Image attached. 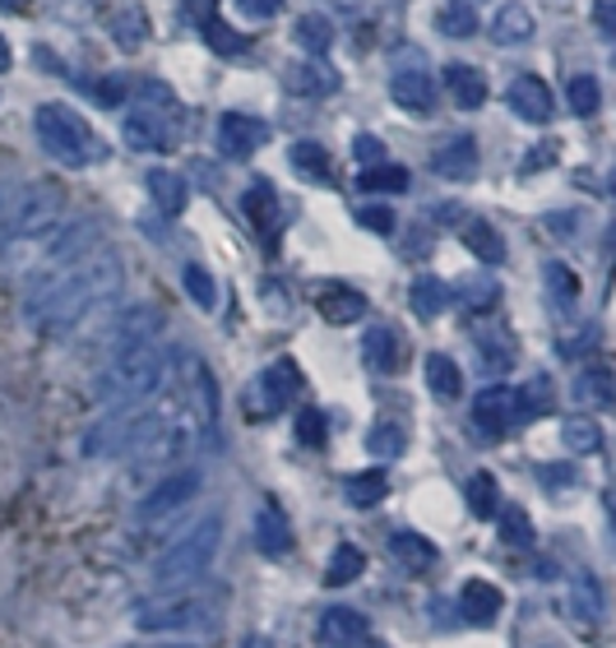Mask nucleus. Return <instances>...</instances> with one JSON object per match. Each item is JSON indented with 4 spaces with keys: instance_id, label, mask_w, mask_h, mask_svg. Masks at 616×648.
<instances>
[{
    "instance_id": "29",
    "label": "nucleus",
    "mask_w": 616,
    "mask_h": 648,
    "mask_svg": "<svg viewBox=\"0 0 616 648\" xmlns=\"http://www.w3.org/2000/svg\"><path fill=\"white\" fill-rule=\"evenodd\" d=\"M362 569H367L362 547L343 542V547H333V556H329V565H325V584H329V588H348V584L362 579Z\"/></svg>"
},
{
    "instance_id": "13",
    "label": "nucleus",
    "mask_w": 616,
    "mask_h": 648,
    "mask_svg": "<svg viewBox=\"0 0 616 648\" xmlns=\"http://www.w3.org/2000/svg\"><path fill=\"white\" fill-rule=\"evenodd\" d=\"M362 361L371 376H394L399 361H403V333L390 325H371L362 333Z\"/></svg>"
},
{
    "instance_id": "1",
    "label": "nucleus",
    "mask_w": 616,
    "mask_h": 648,
    "mask_svg": "<svg viewBox=\"0 0 616 648\" xmlns=\"http://www.w3.org/2000/svg\"><path fill=\"white\" fill-rule=\"evenodd\" d=\"M121 292V265L112 250H89L80 259H70V269H61L57 278H47L38 297H33V310L47 329H70L74 320L84 316L89 306L107 301Z\"/></svg>"
},
{
    "instance_id": "19",
    "label": "nucleus",
    "mask_w": 616,
    "mask_h": 648,
    "mask_svg": "<svg viewBox=\"0 0 616 648\" xmlns=\"http://www.w3.org/2000/svg\"><path fill=\"white\" fill-rule=\"evenodd\" d=\"M575 394L584 408L594 412H612L616 408V371L612 367H584L575 376Z\"/></svg>"
},
{
    "instance_id": "52",
    "label": "nucleus",
    "mask_w": 616,
    "mask_h": 648,
    "mask_svg": "<svg viewBox=\"0 0 616 648\" xmlns=\"http://www.w3.org/2000/svg\"><path fill=\"white\" fill-rule=\"evenodd\" d=\"M537 477H543L547 486H571L575 482V469H571V463H543V469H537Z\"/></svg>"
},
{
    "instance_id": "20",
    "label": "nucleus",
    "mask_w": 616,
    "mask_h": 648,
    "mask_svg": "<svg viewBox=\"0 0 616 648\" xmlns=\"http://www.w3.org/2000/svg\"><path fill=\"white\" fill-rule=\"evenodd\" d=\"M431 172H435V176H445V181H469V176L478 172V144H473L469 135L450 140V144L431 158Z\"/></svg>"
},
{
    "instance_id": "43",
    "label": "nucleus",
    "mask_w": 616,
    "mask_h": 648,
    "mask_svg": "<svg viewBox=\"0 0 616 648\" xmlns=\"http://www.w3.org/2000/svg\"><path fill=\"white\" fill-rule=\"evenodd\" d=\"M182 282H186V292L199 310H214L218 306V282L209 278V269H199V265H186L182 269Z\"/></svg>"
},
{
    "instance_id": "10",
    "label": "nucleus",
    "mask_w": 616,
    "mask_h": 648,
    "mask_svg": "<svg viewBox=\"0 0 616 648\" xmlns=\"http://www.w3.org/2000/svg\"><path fill=\"white\" fill-rule=\"evenodd\" d=\"M371 635L367 616L352 611V607H329L316 626V648H362Z\"/></svg>"
},
{
    "instance_id": "6",
    "label": "nucleus",
    "mask_w": 616,
    "mask_h": 648,
    "mask_svg": "<svg viewBox=\"0 0 616 648\" xmlns=\"http://www.w3.org/2000/svg\"><path fill=\"white\" fill-rule=\"evenodd\" d=\"M473 422L482 431H492V435H505V431H515L524 418V399H520V389H510V384H492V389H482V394L473 399Z\"/></svg>"
},
{
    "instance_id": "49",
    "label": "nucleus",
    "mask_w": 616,
    "mask_h": 648,
    "mask_svg": "<svg viewBox=\"0 0 616 648\" xmlns=\"http://www.w3.org/2000/svg\"><path fill=\"white\" fill-rule=\"evenodd\" d=\"M588 611V620H598L603 616V598H598V584H594V575H579L575 579V611Z\"/></svg>"
},
{
    "instance_id": "11",
    "label": "nucleus",
    "mask_w": 616,
    "mask_h": 648,
    "mask_svg": "<svg viewBox=\"0 0 616 648\" xmlns=\"http://www.w3.org/2000/svg\"><path fill=\"white\" fill-rule=\"evenodd\" d=\"M199 491V473L195 469H186V473H167L158 486L144 496V505H140V518H167V514H176L191 496Z\"/></svg>"
},
{
    "instance_id": "26",
    "label": "nucleus",
    "mask_w": 616,
    "mask_h": 648,
    "mask_svg": "<svg viewBox=\"0 0 616 648\" xmlns=\"http://www.w3.org/2000/svg\"><path fill=\"white\" fill-rule=\"evenodd\" d=\"M459 237H464V246L482 259V265H505V241H501V232L486 223V218H469L464 223V232H459Z\"/></svg>"
},
{
    "instance_id": "51",
    "label": "nucleus",
    "mask_w": 616,
    "mask_h": 648,
    "mask_svg": "<svg viewBox=\"0 0 616 648\" xmlns=\"http://www.w3.org/2000/svg\"><path fill=\"white\" fill-rule=\"evenodd\" d=\"M284 6H288V0H237V10L250 14V19H274Z\"/></svg>"
},
{
    "instance_id": "56",
    "label": "nucleus",
    "mask_w": 616,
    "mask_h": 648,
    "mask_svg": "<svg viewBox=\"0 0 616 648\" xmlns=\"http://www.w3.org/2000/svg\"><path fill=\"white\" fill-rule=\"evenodd\" d=\"M607 510H612V524H616V491H612V496H607Z\"/></svg>"
},
{
    "instance_id": "16",
    "label": "nucleus",
    "mask_w": 616,
    "mask_h": 648,
    "mask_svg": "<svg viewBox=\"0 0 616 648\" xmlns=\"http://www.w3.org/2000/svg\"><path fill=\"white\" fill-rule=\"evenodd\" d=\"M316 310L329 325H357L367 316V297L357 288H343V282H329V288H320V297H316Z\"/></svg>"
},
{
    "instance_id": "8",
    "label": "nucleus",
    "mask_w": 616,
    "mask_h": 648,
    "mask_svg": "<svg viewBox=\"0 0 616 648\" xmlns=\"http://www.w3.org/2000/svg\"><path fill=\"white\" fill-rule=\"evenodd\" d=\"M176 140V121L172 112H153V107H135L125 116V144L135 153H163Z\"/></svg>"
},
{
    "instance_id": "59",
    "label": "nucleus",
    "mask_w": 616,
    "mask_h": 648,
    "mask_svg": "<svg viewBox=\"0 0 616 648\" xmlns=\"http://www.w3.org/2000/svg\"><path fill=\"white\" fill-rule=\"evenodd\" d=\"M10 10H19V0H10Z\"/></svg>"
},
{
    "instance_id": "15",
    "label": "nucleus",
    "mask_w": 616,
    "mask_h": 648,
    "mask_svg": "<svg viewBox=\"0 0 616 648\" xmlns=\"http://www.w3.org/2000/svg\"><path fill=\"white\" fill-rule=\"evenodd\" d=\"M390 97H394V107L403 112H431L435 107V80L427 70H394V80H390Z\"/></svg>"
},
{
    "instance_id": "24",
    "label": "nucleus",
    "mask_w": 616,
    "mask_h": 648,
    "mask_svg": "<svg viewBox=\"0 0 616 648\" xmlns=\"http://www.w3.org/2000/svg\"><path fill=\"white\" fill-rule=\"evenodd\" d=\"M144 186H148L153 204H158L163 214H182L186 204H191V186H186V176H176V172H167V167H153Z\"/></svg>"
},
{
    "instance_id": "44",
    "label": "nucleus",
    "mask_w": 616,
    "mask_h": 648,
    "mask_svg": "<svg viewBox=\"0 0 616 648\" xmlns=\"http://www.w3.org/2000/svg\"><path fill=\"white\" fill-rule=\"evenodd\" d=\"M435 29H441L445 38H473L478 33V10L473 6H445L441 14H435Z\"/></svg>"
},
{
    "instance_id": "32",
    "label": "nucleus",
    "mask_w": 616,
    "mask_h": 648,
    "mask_svg": "<svg viewBox=\"0 0 616 648\" xmlns=\"http://www.w3.org/2000/svg\"><path fill=\"white\" fill-rule=\"evenodd\" d=\"M288 163H292V172L306 176V181H329V176H333L329 153H325V144H316V140H297V144L288 148Z\"/></svg>"
},
{
    "instance_id": "22",
    "label": "nucleus",
    "mask_w": 616,
    "mask_h": 648,
    "mask_svg": "<svg viewBox=\"0 0 616 648\" xmlns=\"http://www.w3.org/2000/svg\"><path fill=\"white\" fill-rule=\"evenodd\" d=\"M57 214H61V195L51 191V186H33L29 195H23L19 214H14V232H38V227H47Z\"/></svg>"
},
{
    "instance_id": "45",
    "label": "nucleus",
    "mask_w": 616,
    "mask_h": 648,
    "mask_svg": "<svg viewBox=\"0 0 616 648\" xmlns=\"http://www.w3.org/2000/svg\"><path fill=\"white\" fill-rule=\"evenodd\" d=\"M297 440H301L306 450H320L325 440H329V422H325L320 408H301L297 412Z\"/></svg>"
},
{
    "instance_id": "46",
    "label": "nucleus",
    "mask_w": 616,
    "mask_h": 648,
    "mask_svg": "<svg viewBox=\"0 0 616 648\" xmlns=\"http://www.w3.org/2000/svg\"><path fill=\"white\" fill-rule=\"evenodd\" d=\"M501 537L510 542V547H533V528H528V514L520 505H510L501 514Z\"/></svg>"
},
{
    "instance_id": "3",
    "label": "nucleus",
    "mask_w": 616,
    "mask_h": 648,
    "mask_svg": "<svg viewBox=\"0 0 616 648\" xmlns=\"http://www.w3.org/2000/svg\"><path fill=\"white\" fill-rule=\"evenodd\" d=\"M167 380V348L163 339H144V343H131V348H116V361L102 376L97 394L107 403H148L153 394L163 389Z\"/></svg>"
},
{
    "instance_id": "23",
    "label": "nucleus",
    "mask_w": 616,
    "mask_h": 648,
    "mask_svg": "<svg viewBox=\"0 0 616 648\" xmlns=\"http://www.w3.org/2000/svg\"><path fill=\"white\" fill-rule=\"evenodd\" d=\"M255 547H260L265 556H288L292 552V528L274 505H265L260 514H255Z\"/></svg>"
},
{
    "instance_id": "48",
    "label": "nucleus",
    "mask_w": 616,
    "mask_h": 648,
    "mask_svg": "<svg viewBox=\"0 0 616 648\" xmlns=\"http://www.w3.org/2000/svg\"><path fill=\"white\" fill-rule=\"evenodd\" d=\"M357 223H362L367 232H380V237H390V232L399 227L394 209H384V204H367V209H357Z\"/></svg>"
},
{
    "instance_id": "36",
    "label": "nucleus",
    "mask_w": 616,
    "mask_h": 648,
    "mask_svg": "<svg viewBox=\"0 0 616 648\" xmlns=\"http://www.w3.org/2000/svg\"><path fill=\"white\" fill-rule=\"evenodd\" d=\"M112 38H116V47H125V51L144 47V42H148V14H144L140 6H125V10L112 19Z\"/></svg>"
},
{
    "instance_id": "4",
    "label": "nucleus",
    "mask_w": 616,
    "mask_h": 648,
    "mask_svg": "<svg viewBox=\"0 0 616 648\" xmlns=\"http://www.w3.org/2000/svg\"><path fill=\"white\" fill-rule=\"evenodd\" d=\"M218 542H223V514H209V518H199V524L182 537V542H172V547L163 552L158 569H153V579H158V588H182V584H195L204 569H209L214 552H218Z\"/></svg>"
},
{
    "instance_id": "27",
    "label": "nucleus",
    "mask_w": 616,
    "mask_h": 648,
    "mask_svg": "<svg viewBox=\"0 0 616 648\" xmlns=\"http://www.w3.org/2000/svg\"><path fill=\"white\" fill-rule=\"evenodd\" d=\"M390 556H394L403 569H431L435 560H441L435 542L422 537V533H394V537H390Z\"/></svg>"
},
{
    "instance_id": "14",
    "label": "nucleus",
    "mask_w": 616,
    "mask_h": 648,
    "mask_svg": "<svg viewBox=\"0 0 616 648\" xmlns=\"http://www.w3.org/2000/svg\"><path fill=\"white\" fill-rule=\"evenodd\" d=\"M284 89L297 97H329V93H339V70H329L320 56L297 61L284 70Z\"/></svg>"
},
{
    "instance_id": "18",
    "label": "nucleus",
    "mask_w": 616,
    "mask_h": 648,
    "mask_svg": "<svg viewBox=\"0 0 616 648\" xmlns=\"http://www.w3.org/2000/svg\"><path fill=\"white\" fill-rule=\"evenodd\" d=\"M459 611H464L469 626H492L496 611H501V588L486 584V579H469L459 588Z\"/></svg>"
},
{
    "instance_id": "7",
    "label": "nucleus",
    "mask_w": 616,
    "mask_h": 648,
    "mask_svg": "<svg viewBox=\"0 0 616 648\" xmlns=\"http://www.w3.org/2000/svg\"><path fill=\"white\" fill-rule=\"evenodd\" d=\"M301 394V371H297V361H274V367L255 380V389H250V408H255V418H269V412H284L292 399Z\"/></svg>"
},
{
    "instance_id": "53",
    "label": "nucleus",
    "mask_w": 616,
    "mask_h": 648,
    "mask_svg": "<svg viewBox=\"0 0 616 648\" xmlns=\"http://www.w3.org/2000/svg\"><path fill=\"white\" fill-rule=\"evenodd\" d=\"M594 23H598V29H603V33L616 42V0H603V6L594 10Z\"/></svg>"
},
{
    "instance_id": "21",
    "label": "nucleus",
    "mask_w": 616,
    "mask_h": 648,
    "mask_svg": "<svg viewBox=\"0 0 616 648\" xmlns=\"http://www.w3.org/2000/svg\"><path fill=\"white\" fill-rule=\"evenodd\" d=\"M242 209H246V223L260 232L265 241L278 232V195L269 191V181H255V186L242 195Z\"/></svg>"
},
{
    "instance_id": "50",
    "label": "nucleus",
    "mask_w": 616,
    "mask_h": 648,
    "mask_svg": "<svg viewBox=\"0 0 616 648\" xmlns=\"http://www.w3.org/2000/svg\"><path fill=\"white\" fill-rule=\"evenodd\" d=\"M380 153H384V144H380L376 135H357V140H352V158L362 163V167H376Z\"/></svg>"
},
{
    "instance_id": "35",
    "label": "nucleus",
    "mask_w": 616,
    "mask_h": 648,
    "mask_svg": "<svg viewBox=\"0 0 616 648\" xmlns=\"http://www.w3.org/2000/svg\"><path fill=\"white\" fill-rule=\"evenodd\" d=\"M413 316L418 320H435V316H445V306H450V288L441 278H418L413 282Z\"/></svg>"
},
{
    "instance_id": "17",
    "label": "nucleus",
    "mask_w": 616,
    "mask_h": 648,
    "mask_svg": "<svg viewBox=\"0 0 616 648\" xmlns=\"http://www.w3.org/2000/svg\"><path fill=\"white\" fill-rule=\"evenodd\" d=\"M533 33H537V19H533L528 6H520V0H505L492 19V38L501 47H524V42H533Z\"/></svg>"
},
{
    "instance_id": "47",
    "label": "nucleus",
    "mask_w": 616,
    "mask_h": 648,
    "mask_svg": "<svg viewBox=\"0 0 616 648\" xmlns=\"http://www.w3.org/2000/svg\"><path fill=\"white\" fill-rule=\"evenodd\" d=\"M520 399H524V418H543V412H552V380L543 376V380H528L524 389H520Z\"/></svg>"
},
{
    "instance_id": "12",
    "label": "nucleus",
    "mask_w": 616,
    "mask_h": 648,
    "mask_svg": "<svg viewBox=\"0 0 616 648\" xmlns=\"http://www.w3.org/2000/svg\"><path fill=\"white\" fill-rule=\"evenodd\" d=\"M510 107H515V116L528 121V125H547L556 116V97H552L547 80H537V74H520V80L510 84Z\"/></svg>"
},
{
    "instance_id": "37",
    "label": "nucleus",
    "mask_w": 616,
    "mask_h": 648,
    "mask_svg": "<svg viewBox=\"0 0 616 648\" xmlns=\"http://www.w3.org/2000/svg\"><path fill=\"white\" fill-rule=\"evenodd\" d=\"M566 102H571V112H575L579 121L598 116V107H603V89H598L594 74H575V80L566 84Z\"/></svg>"
},
{
    "instance_id": "39",
    "label": "nucleus",
    "mask_w": 616,
    "mask_h": 648,
    "mask_svg": "<svg viewBox=\"0 0 616 648\" xmlns=\"http://www.w3.org/2000/svg\"><path fill=\"white\" fill-rule=\"evenodd\" d=\"M464 501H469V510L478 518H496V510H501V501H496V477L492 473H473L464 482Z\"/></svg>"
},
{
    "instance_id": "5",
    "label": "nucleus",
    "mask_w": 616,
    "mask_h": 648,
    "mask_svg": "<svg viewBox=\"0 0 616 648\" xmlns=\"http://www.w3.org/2000/svg\"><path fill=\"white\" fill-rule=\"evenodd\" d=\"M38 135H42V144L57 153L61 163H70V167H89V163H97V158H107V148H102V140L93 135V130L74 116L70 107H42L38 112Z\"/></svg>"
},
{
    "instance_id": "38",
    "label": "nucleus",
    "mask_w": 616,
    "mask_h": 648,
    "mask_svg": "<svg viewBox=\"0 0 616 648\" xmlns=\"http://www.w3.org/2000/svg\"><path fill=\"white\" fill-rule=\"evenodd\" d=\"M292 38L311 51V56H325V51L333 47V23L325 19V14H301L297 19V29H292Z\"/></svg>"
},
{
    "instance_id": "33",
    "label": "nucleus",
    "mask_w": 616,
    "mask_h": 648,
    "mask_svg": "<svg viewBox=\"0 0 616 648\" xmlns=\"http://www.w3.org/2000/svg\"><path fill=\"white\" fill-rule=\"evenodd\" d=\"M543 282H547V292H552V301L561 310H571L579 301V274L571 265H561V259H547L543 265Z\"/></svg>"
},
{
    "instance_id": "41",
    "label": "nucleus",
    "mask_w": 616,
    "mask_h": 648,
    "mask_svg": "<svg viewBox=\"0 0 616 648\" xmlns=\"http://www.w3.org/2000/svg\"><path fill=\"white\" fill-rule=\"evenodd\" d=\"M367 450H371L376 459H399V454L408 450V431H403L399 422H376L371 435H367Z\"/></svg>"
},
{
    "instance_id": "2",
    "label": "nucleus",
    "mask_w": 616,
    "mask_h": 648,
    "mask_svg": "<svg viewBox=\"0 0 616 648\" xmlns=\"http://www.w3.org/2000/svg\"><path fill=\"white\" fill-rule=\"evenodd\" d=\"M223 616H227V588L218 584L204 588L195 579L182 588H163L158 598L135 607V626L148 635H199V630H218Z\"/></svg>"
},
{
    "instance_id": "58",
    "label": "nucleus",
    "mask_w": 616,
    "mask_h": 648,
    "mask_svg": "<svg viewBox=\"0 0 616 648\" xmlns=\"http://www.w3.org/2000/svg\"><path fill=\"white\" fill-rule=\"evenodd\" d=\"M454 6H486V0H454Z\"/></svg>"
},
{
    "instance_id": "42",
    "label": "nucleus",
    "mask_w": 616,
    "mask_h": 648,
    "mask_svg": "<svg viewBox=\"0 0 616 648\" xmlns=\"http://www.w3.org/2000/svg\"><path fill=\"white\" fill-rule=\"evenodd\" d=\"M561 435H566V445L575 454H598L603 450V431H598L594 418H571L566 426H561Z\"/></svg>"
},
{
    "instance_id": "57",
    "label": "nucleus",
    "mask_w": 616,
    "mask_h": 648,
    "mask_svg": "<svg viewBox=\"0 0 616 648\" xmlns=\"http://www.w3.org/2000/svg\"><path fill=\"white\" fill-rule=\"evenodd\" d=\"M607 191H612V199H616V172H612V176H607Z\"/></svg>"
},
{
    "instance_id": "31",
    "label": "nucleus",
    "mask_w": 616,
    "mask_h": 648,
    "mask_svg": "<svg viewBox=\"0 0 616 648\" xmlns=\"http://www.w3.org/2000/svg\"><path fill=\"white\" fill-rule=\"evenodd\" d=\"M343 496H348V505H357V510H371V505H380L384 496H390V477H384L380 469L352 473V477L343 482Z\"/></svg>"
},
{
    "instance_id": "9",
    "label": "nucleus",
    "mask_w": 616,
    "mask_h": 648,
    "mask_svg": "<svg viewBox=\"0 0 616 648\" xmlns=\"http://www.w3.org/2000/svg\"><path fill=\"white\" fill-rule=\"evenodd\" d=\"M269 140V125L260 116H242V112H227L218 121V148L223 158H250V153H260Z\"/></svg>"
},
{
    "instance_id": "54",
    "label": "nucleus",
    "mask_w": 616,
    "mask_h": 648,
    "mask_svg": "<svg viewBox=\"0 0 616 648\" xmlns=\"http://www.w3.org/2000/svg\"><path fill=\"white\" fill-rule=\"evenodd\" d=\"M552 163H556V148H552V144H547V148H533V158H528V163H524V167H528V172H533V167H552Z\"/></svg>"
},
{
    "instance_id": "28",
    "label": "nucleus",
    "mask_w": 616,
    "mask_h": 648,
    "mask_svg": "<svg viewBox=\"0 0 616 648\" xmlns=\"http://www.w3.org/2000/svg\"><path fill=\"white\" fill-rule=\"evenodd\" d=\"M408 167L399 163H376V167H362L357 172V191H367V195H403L408 191Z\"/></svg>"
},
{
    "instance_id": "55",
    "label": "nucleus",
    "mask_w": 616,
    "mask_h": 648,
    "mask_svg": "<svg viewBox=\"0 0 616 648\" xmlns=\"http://www.w3.org/2000/svg\"><path fill=\"white\" fill-rule=\"evenodd\" d=\"M131 648H195V644H131Z\"/></svg>"
},
{
    "instance_id": "34",
    "label": "nucleus",
    "mask_w": 616,
    "mask_h": 648,
    "mask_svg": "<svg viewBox=\"0 0 616 648\" xmlns=\"http://www.w3.org/2000/svg\"><path fill=\"white\" fill-rule=\"evenodd\" d=\"M478 357H482V367L492 371V376H505L510 367H515L520 348H515V339H510V333H482V339H478Z\"/></svg>"
},
{
    "instance_id": "30",
    "label": "nucleus",
    "mask_w": 616,
    "mask_h": 648,
    "mask_svg": "<svg viewBox=\"0 0 616 648\" xmlns=\"http://www.w3.org/2000/svg\"><path fill=\"white\" fill-rule=\"evenodd\" d=\"M427 389L435 399H459V394H464V376H459L454 357H445V352L427 357Z\"/></svg>"
},
{
    "instance_id": "40",
    "label": "nucleus",
    "mask_w": 616,
    "mask_h": 648,
    "mask_svg": "<svg viewBox=\"0 0 616 648\" xmlns=\"http://www.w3.org/2000/svg\"><path fill=\"white\" fill-rule=\"evenodd\" d=\"M204 42H209L218 56H242V51H246V38H242L223 14H209V19H204Z\"/></svg>"
},
{
    "instance_id": "25",
    "label": "nucleus",
    "mask_w": 616,
    "mask_h": 648,
    "mask_svg": "<svg viewBox=\"0 0 616 648\" xmlns=\"http://www.w3.org/2000/svg\"><path fill=\"white\" fill-rule=\"evenodd\" d=\"M441 74H445V84H450L454 102H459L464 112H473V107H482V102H486V80H482V70H473V65H464V61H450Z\"/></svg>"
}]
</instances>
